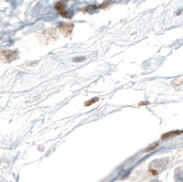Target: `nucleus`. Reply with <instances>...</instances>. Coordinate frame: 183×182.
<instances>
[{
  "label": "nucleus",
  "instance_id": "f257e3e1",
  "mask_svg": "<svg viewBox=\"0 0 183 182\" xmlns=\"http://www.w3.org/2000/svg\"><path fill=\"white\" fill-rule=\"evenodd\" d=\"M17 58V51H3L1 52V59L4 62H11Z\"/></svg>",
  "mask_w": 183,
  "mask_h": 182
},
{
  "label": "nucleus",
  "instance_id": "f03ea898",
  "mask_svg": "<svg viewBox=\"0 0 183 182\" xmlns=\"http://www.w3.org/2000/svg\"><path fill=\"white\" fill-rule=\"evenodd\" d=\"M42 38L43 40L46 43H49L53 41L56 39V30L54 28H50V30H47L42 33Z\"/></svg>",
  "mask_w": 183,
  "mask_h": 182
},
{
  "label": "nucleus",
  "instance_id": "7ed1b4c3",
  "mask_svg": "<svg viewBox=\"0 0 183 182\" xmlns=\"http://www.w3.org/2000/svg\"><path fill=\"white\" fill-rule=\"evenodd\" d=\"M73 24L72 23H62L59 28L61 32L65 36V37H70L72 33V30H73Z\"/></svg>",
  "mask_w": 183,
  "mask_h": 182
},
{
  "label": "nucleus",
  "instance_id": "20e7f679",
  "mask_svg": "<svg viewBox=\"0 0 183 182\" xmlns=\"http://www.w3.org/2000/svg\"><path fill=\"white\" fill-rule=\"evenodd\" d=\"M55 7H56V9L58 10V12H59L62 17H70L68 15V13H67L66 11H65V7H66V3H64V2H58L56 5H55Z\"/></svg>",
  "mask_w": 183,
  "mask_h": 182
},
{
  "label": "nucleus",
  "instance_id": "39448f33",
  "mask_svg": "<svg viewBox=\"0 0 183 182\" xmlns=\"http://www.w3.org/2000/svg\"><path fill=\"white\" fill-rule=\"evenodd\" d=\"M183 131H173V132H170V133H167V134H164V135L162 136V139H166V138H169L170 136H177V135H179L181 134Z\"/></svg>",
  "mask_w": 183,
  "mask_h": 182
},
{
  "label": "nucleus",
  "instance_id": "423d86ee",
  "mask_svg": "<svg viewBox=\"0 0 183 182\" xmlns=\"http://www.w3.org/2000/svg\"><path fill=\"white\" fill-rule=\"evenodd\" d=\"M98 100H99L98 98H93L92 100H90V101H88V102H86V103H84V105H85V106H90V105H92L93 103H96Z\"/></svg>",
  "mask_w": 183,
  "mask_h": 182
},
{
  "label": "nucleus",
  "instance_id": "0eeeda50",
  "mask_svg": "<svg viewBox=\"0 0 183 182\" xmlns=\"http://www.w3.org/2000/svg\"><path fill=\"white\" fill-rule=\"evenodd\" d=\"M176 178H177V181H178V182H183V171L177 176Z\"/></svg>",
  "mask_w": 183,
  "mask_h": 182
}]
</instances>
